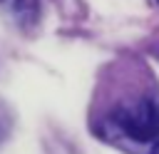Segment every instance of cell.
Wrapping results in <instances>:
<instances>
[{
  "label": "cell",
  "instance_id": "cell-1",
  "mask_svg": "<svg viewBox=\"0 0 159 154\" xmlns=\"http://www.w3.org/2000/svg\"><path fill=\"white\" fill-rule=\"evenodd\" d=\"M102 137L129 154H159V99L147 92L117 102L104 117Z\"/></svg>",
  "mask_w": 159,
  "mask_h": 154
},
{
  "label": "cell",
  "instance_id": "cell-2",
  "mask_svg": "<svg viewBox=\"0 0 159 154\" xmlns=\"http://www.w3.org/2000/svg\"><path fill=\"white\" fill-rule=\"evenodd\" d=\"M2 7L7 12V17L22 27V30H30L35 27L37 17H40V5L37 0H2Z\"/></svg>",
  "mask_w": 159,
  "mask_h": 154
},
{
  "label": "cell",
  "instance_id": "cell-3",
  "mask_svg": "<svg viewBox=\"0 0 159 154\" xmlns=\"http://www.w3.org/2000/svg\"><path fill=\"white\" fill-rule=\"evenodd\" d=\"M10 129H12V114H10V109L5 104H0V144L7 139Z\"/></svg>",
  "mask_w": 159,
  "mask_h": 154
}]
</instances>
